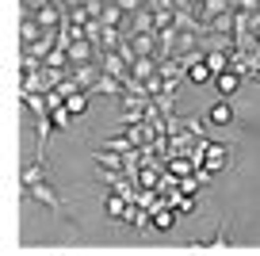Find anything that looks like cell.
<instances>
[{
    "mask_svg": "<svg viewBox=\"0 0 260 256\" xmlns=\"http://www.w3.org/2000/svg\"><path fill=\"white\" fill-rule=\"evenodd\" d=\"M195 187H199V180H195V176L180 180V191H184V195H195Z\"/></svg>",
    "mask_w": 260,
    "mask_h": 256,
    "instance_id": "13",
    "label": "cell"
},
{
    "mask_svg": "<svg viewBox=\"0 0 260 256\" xmlns=\"http://www.w3.org/2000/svg\"><path fill=\"white\" fill-rule=\"evenodd\" d=\"M104 210H107V218H119V222H126V214H130L126 199H122L119 191H111V195L104 199Z\"/></svg>",
    "mask_w": 260,
    "mask_h": 256,
    "instance_id": "6",
    "label": "cell"
},
{
    "mask_svg": "<svg viewBox=\"0 0 260 256\" xmlns=\"http://www.w3.org/2000/svg\"><path fill=\"white\" fill-rule=\"evenodd\" d=\"M65 111L69 115H84L88 111V92H73V96L65 100Z\"/></svg>",
    "mask_w": 260,
    "mask_h": 256,
    "instance_id": "9",
    "label": "cell"
},
{
    "mask_svg": "<svg viewBox=\"0 0 260 256\" xmlns=\"http://www.w3.org/2000/svg\"><path fill=\"white\" fill-rule=\"evenodd\" d=\"M169 207L176 210V214H191V210H195V199H191V195H184V199H180V195H176V199H172Z\"/></svg>",
    "mask_w": 260,
    "mask_h": 256,
    "instance_id": "10",
    "label": "cell"
},
{
    "mask_svg": "<svg viewBox=\"0 0 260 256\" xmlns=\"http://www.w3.org/2000/svg\"><path fill=\"white\" fill-rule=\"evenodd\" d=\"M50 119H54V126H61V130H69V122H73V115L65 111V107H54V111H50Z\"/></svg>",
    "mask_w": 260,
    "mask_h": 256,
    "instance_id": "11",
    "label": "cell"
},
{
    "mask_svg": "<svg viewBox=\"0 0 260 256\" xmlns=\"http://www.w3.org/2000/svg\"><path fill=\"white\" fill-rule=\"evenodd\" d=\"M19 39H23V50H31V46H39L46 35H42V27H39V19L35 16H23V23H19Z\"/></svg>",
    "mask_w": 260,
    "mask_h": 256,
    "instance_id": "4",
    "label": "cell"
},
{
    "mask_svg": "<svg viewBox=\"0 0 260 256\" xmlns=\"http://www.w3.org/2000/svg\"><path fill=\"white\" fill-rule=\"evenodd\" d=\"M191 168H199V165H195V161H187V157L172 161V172H176V176H187V172H191Z\"/></svg>",
    "mask_w": 260,
    "mask_h": 256,
    "instance_id": "12",
    "label": "cell"
},
{
    "mask_svg": "<svg viewBox=\"0 0 260 256\" xmlns=\"http://www.w3.org/2000/svg\"><path fill=\"white\" fill-rule=\"evenodd\" d=\"M23 199H27V203H39V207H46V210H54V214H61L69 226H77L73 214H69V207H65V199H61V191H57V187H50V180L27 184V187H23Z\"/></svg>",
    "mask_w": 260,
    "mask_h": 256,
    "instance_id": "1",
    "label": "cell"
},
{
    "mask_svg": "<svg viewBox=\"0 0 260 256\" xmlns=\"http://www.w3.org/2000/svg\"><path fill=\"white\" fill-rule=\"evenodd\" d=\"M122 88H126L122 80H115V77H107V73H100V80L92 84V92H88V96H119Z\"/></svg>",
    "mask_w": 260,
    "mask_h": 256,
    "instance_id": "5",
    "label": "cell"
},
{
    "mask_svg": "<svg viewBox=\"0 0 260 256\" xmlns=\"http://www.w3.org/2000/svg\"><path fill=\"white\" fill-rule=\"evenodd\" d=\"M176 210H172V207H161V210H153V230L157 233H169L172 230V226H176Z\"/></svg>",
    "mask_w": 260,
    "mask_h": 256,
    "instance_id": "8",
    "label": "cell"
},
{
    "mask_svg": "<svg viewBox=\"0 0 260 256\" xmlns=\"http://www.w3.org/2000/svg\"><path fill=\"white\" fill-rule=\"evenodd\" d=\"M207 65H211V73L218 77V73L230 69V54H226L222 46H211V50H207Z\"/></svg>",
    "mask_w": 260,
    "mask_h": 256,
    "instance_id": "7",
    "label": "cell"
},
{
    "mask_svg": "<svg viewBox=\"0 0 260 256\" xmlns=\"http://www.w3.org/2000/svg\"><path fill=\"white\" fill-rule=\"evenodd\" d=\"M241 80H245V77H241L237 69H226V73H218V77H214V88H218L222 100H230L237 88H241Z\"/></svg>",
    "mask_w": 260,
    "mask_h": 256,
    "instance_id": "3",
    "label": "cell"
},
{
    "mask_svg": "<svg viewBox=\"0 0 260 256\" xmlns=\"http://www.w3.org/2000/svg\"><path fill=\"white\" fill-rule=\"evenodd\" d=\"M203 119L211 122V126H230V122H234V104H230V100H218V104H211L203 111Z\"/></svg>",
    "mask_w": 260,
    "mask_h": 256,
    "instance_id": "2",
    "label": "cell"
}]
</instances>
